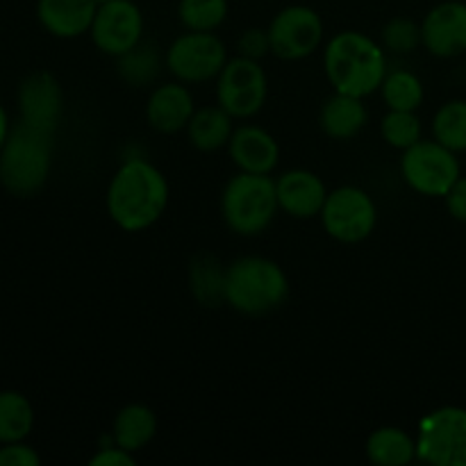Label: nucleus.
Listing matches in <instances>:
<instances>
[{
	"mask_svg": "<svg viewBox=\"0 0 466 466\" xmlns=\"http://www.w3.org/2000/svg\"><path fill=\"white\" fill-rule=\"evenodd\" d=\"M230 159L235 167L244 173H258L268 176L280 162V146L273 139L271 132L258 126H241L232 132Z\"/></svg>",
	"mask_w": 466,
	"mask_h": 466,
	"instance_id": "16",
	"label": "nucleus"
},
{
	"mask_svg": "<svg viewBox=\"0 0 466 466\" xmlns=\"http://www.w3.org/2000/svg\"><path fill=\"white\" fill-rule=\"evenodd\" d=\"M159 68H162V57L157 53V46L144 39L118 57V76L132 86L150 85L157 77Z\"/></svg>",
	"mask_w": 466,
	"mask_h": 466,
	"instance_id": "25",
	"label": "nucleus"
},
{
	"mask_svg": "<svg viewBox=\"0 0 466 466\" xmlns=\"http://www.w3.org/2000/svg\"><path fill=\"white\" fill-rule=\"evenodd\" d=\"M421 44L435 57H458L466 53V5L446 0L432 7L421 23Z\"/></svg>",
	"mask_w": 466,
	"mask_h": 466,
	"instance_id": "13",
	"label": "nucleus"
},
{
	"mask_svg": "<svg viewBox=\"0 0 466 466\" xmlns=\"http://www.w3.org/2000/svg\"><path fill=\"white\" fill-rule=\"evenodd\" d=\"M96 12V0H39L36 5L41 25L59 39H76L89 32Z\"/></svg>",
	"mask_w": 466,
	"mask_h": 466,
	"instance_id": "18",
	"label": "nucleus"
},
{
	"mask_svg": "<svg viewBox=\"0 0 466 466\" xmlns=\"http://www.w3.org/2000/svg\"><path fill=\"white\" fill-rule=\"evenodd\" d=\"M367 118L369 114L362 98L335 91V96L323 103L319 121H321L323 132L330 139L349 141L362 132V127L367 126Z\"/></svg>",
	"mask_w": 466,
	"mask_h": 466,
	"instance_id": "19",
	"label": "nucleus"
},
{
	"mask_svg": "<svg viewBox=\"0 0 466 466\" xmlns=\"http://www.w3.org/2000/svg\"><path fill=\"white\" fill-rule=\"evenodd\" d=\"M451 148L440 141H417L403 150L400 157V173L408 187L428 198H446L455 182L460 180V162Z\"/></svg>",
	"mask_w": 466,
	"mask_h": 466,
	"instance_id": "6",
	"label": "nucleus"
},
{
	"mask_svg": "<svg viewBox=\"0 0 466 466\" xmlns=\"http://www.w3.org/2000/svg\"><path fill=\"white\" fill-rule=\"evenodd\" d=\"M417 458L432 466H466V410L446 405L419 423Z\"/></svg>",
	"mask_w": 466,
	"mask_h": 466,
	"instance_id": "7",
	"label": "nucleus"
},
{
	"mask_svg": "<svg viewBox=\"0 0 466 466\" xmlns=\"http://www.w3.org/2000/svg\"><path fill=\"white\" fill-rule=\"evenodd\" d=\"M194 112V96L180 82L159 85L150 94L148 105H146V118H148L150 127L162 135H176V132L185 130Z\"/></svg>",
	"mask_w": 466,
	"mask_h": 466,
	"instance_id": "17",
	"label": "nucleus"
},
{
	"mask_svg": "<svg viewBox=\"0 0 466 466\" xmlns=\"http://www.w3.org/2000/svg\"><path fill=\"white\" fill-rule=\"evenodd\" d=\"M367 458L376 466H408L417 460V440L403 428H378L367 440Z\"/></svg>",
	"mask_w": 466,
	"mask_h": 466,
	"instance_id": "21",
	"label": "nucleus"
},
{
	"mask_svg": "<svg viewBox=\"0 0 466 466\" xmlns=\"http://www.w3.org/2000/svg\"><path fill=\"white\" fill-rule=\"evenodd\" d=\"M382 100L390 109H400V112H417L423 103V85L412 71H399L387 73L382 80Z\"/></svg>",
	"mask_w": 466,
	"mask_h": 466,
	"instance_id": "26",
	"label": "nucleus"
},
{
	"mask_svg": "<svg viewBox=\"0 0 466 466\" xmlns=\"http://www.w3.org/2000/svg\"><path fill=\"white\" fill-rule=\"evenodd\" d=\"M280 209L276 194V180L258 173H244L232 177L221 196L223 221L235 235L255 237L271 226Z\"/></svg>",
	"mask_w": 466,
	"mask_h": 466,
	"instance_id": "5",
	"label": "nucleus"
},
{
	"mask_svg": "<svg viewBox=\"0 0 466 466\" xmlns=\"http://www.w3.org/2000/svg\"><path fill=\"white\" fill-rule=\"evenodd\" d=\"M168 71L187 85L217 80L228 64L226 44L214 32H185L167 50Z\"/></svg>",
	"mask_w": 466,
	"mask_h": 466,
	"instance_id": "8",
	"label": "nucleus"
},
{
	"mask_svg": "<svg viewBox=\"0 0 466 466\" xmlns=\"http://www.w3.org/2000/svg\"><path fill=\"white\" fill-rule=\"evenodd\" d=\"M319 217L332 239L341 244H360L376 230L378 208L367 191L346 185L328 191L326 205Z\"/></svg>",
	"mask_w": 466,
	"mask_h": 466,
	"instance_id": "9",
	"label": "nucleus"
},
{
	"mask_svg": "<svg viewBox=\"0 0 466 466\" xmlns=\"http://www.w3.org/2000/svg\"><path fill=\"white\" fill-rule=\"evenodd\" d=\"M18 105H21V121L55 132L62 118V89L50 73H32L18 89Z\"/></svg>",
	"mask_w": 466,
	"mask_h": 466,
	"instance_id": "14",
	"label": "nucleus"
},
{
	"mask_svg": "<svg viewBox=\"0 0 466 466\" xmlns=\"http://www.w3.org/2000/svg\"><path fill=\"white\" fill-rule=\"evenodd\" d=\"M168 205V182L146 159H127L107 189V212L126 232L148 230L162 218Z\"/></svg>",
	"mask_w": 466,
	"mask_h": 466,
	"instance_id": "1",
	"label": "nucleus"
},
{
	"mask_svg": "<svg viewBox=\"0 0 466 466\" xmlns=\"http://www.w3.org/2000/svg\"><path fill=\"white\" fill-rule=\"evenodd\" d=\"M276 194L282 212L296 218L319 217L328 198L326 182L308 168L282 173L276 180Z\"/></svg>",
	"mask_w": 466,
	"mask_h": 466,
	"instance_id": "15",
	"label": "nucleus"
},
{
	"mask_svg": "<svg viewBox=\"0 0 466 466\" xmlns=\"http://www.w3.org/2000/svg\"><path fill=\"white\" fill-rule=\"evenodd\" d=\"M7 132H9V126H7V114H5V109L0 107V148H3L5 139H7Z\"/></svg>",
	"mask_w": 466,
	"mask_h": 466,
	"instance_id": "35",
	"label": "nucleus"
},
{
	"mask_svg": "<svg viewBox=\"0 0 466 466\" xmlns=\"http://www.w3.org/2000/svg\"><path fill=\"white\" fill-rule=\"evenodd\" d=\"M323 68L332 89L367 98L380 89L387 76L385 48L362 32H339L328 41Z\"/></svg>",
	"mask_w": 466,
	"mask_h": 466,
	"instance_id": "2",
	"label": "nucleus"
},
{
	"mask_svg": "<svg viewBox=\"0 0 466 466\" xmlns=\"http://www.w3.org/2000/svg\"><path fill=\"white\" fill-rule=\"evenodd\" d=\"M35 426V410L18 391H0V444L23 441Z\"/></svg>",
	"mask_w": 466,
	"mask_h": 466,
	"instance_id": "23",
	"label": "nucleus"
},
{
	"mask_svg": "<svg viewBox=\"0 0 466 466\" xmlns=\"http://www.w3.org/2000/svg\"><path fill=\"white\" fill-rule=\"evenodd\" d=\"M271 53L287 62H299L312 55L323 41V21L312 7L289 5L273 16L268 25Z\"/></svg>",
	"mask_w": 466,
	"mask_h": 466,
	"instance_id": "11",
	"label": "nucleus"
},
{
	"mask_svg": "<svg viewBox=\"0 0 466 466\" xmlns=\"http://www.w3.org/2000/svg\"><path fill=\"white\" fill-rule=\"evenodd\" d=\"M289 296V280L278 262L259 255L239 258L226 268V303L246 317H264Z\"/></svg>",
	"mask_w": 466,
	"mask_h": 466,
	"instance_id": "3",
	"label": "nucleus"
},
{
	"mask_svg": "<svg viewBox=\"0 0 466 466\" xmlns=\"http://www.w3.org/2000/svg\"><path fill=\"white\" fill-rule=\"evenodd\" d=\"M55 132L21 121L0 148V182L14 196H32L46 185L53 162Z\"/></svg>",
	"mask_w": 466,
	"mask_h": 466,
	"instance_id": "4",
	"label": "nucleus"
},
{
	"mask_svg": "<svg viewBox=\"0 0 466 466\" xmlns=\"http://www.w3.org/2000/svg\"><path fill=\"white\" fill-rule=\"evenodd\" d=\"M89 32L100 53L121 57L144 36V14L132 0H107L98 5Z\"/></svg>",
	"mask_w": 466,
	"mask_h": 466,
	"instance_id": "12",
	"label": "nucleus"
},
{
	"mask_svg": "<svg viewBox=\"0 0 466 466\" xmlns=\"http://www.w3.org/2000/svg\"><path fill=\"white\" fill-rule=\"evenodd\" d=\"M419 44H421V25H417L412 18H391L382 30V46L390 53L410 55L417 50Z\"/></svg>",
	"mask_w": 466,
	"mask_h": 466,
	"instance_id": "30",
	"label": "nucleus"
},
{
	"mask_svg": "<svg viewBox=\"0 0 466 466\" xmlns=\"http://www.w3.org/2000/svg\"><path fill=\"white\" fill-rule=\"evenodd\" d=\"M268 80L258 59H228L217 77V100L232 118H250L264 107Z\"/></svg>",
	"mask_w": 466,
	"mask_h": 466,
	"instance_id": "10",
	"label": "nucleus"
},
{
	"mask_svg": "<svg viewBox=\"0 0 466 466\" xmlns=\"http://www.w3.org/2000/svg\"><path fill=\"white\" fill-rule=\"evenodd\" d=\"M155 432H157V417L153 410L148 405L132 403L118 410L112 426V440L121 449L137 453L153 441Z\"/></svg>",
	"mask_w": 466,
	"mask_h": 466,
	"instance_id": "20",
	"label": "nucleus"
},
{
	"mask_svg": "<svg viewBox=\"0 0 466 466\" xmlns=\"http://www.w3.org/2000/svg\"><path fill=\"white\" fill-rule=\"evenodd\" d=\"M39 455L35 453V449L21 444V441H14V444H5L0 449V466H39Z\"/></svg>",
	"mask_w": 466,
	"mask_h": 466,
	"instance_id": "32",
	"label": "nucleus"
},
{
	"mask_svg": "<svg viewBox=\"0 0 466 466\" xmlns=\"http://www.w3.org/2000/svg\"><path fill=\"white\" fill-rule=\"evenodd\" d=\"M96 3H98V5H100V3H107V0H96Z\"/></svg>",
	"mask_w": 466,
	"mask_h": 466,
	"instance_id": "36",
	"label": "nucleus"
},
{
	"mask_svg": "<svg viewBox=\"0 0 466 466\" xmlns=\"http://www.w3.org/2000/svg\"><path fill=\"white\" fill-rule=\"evenodd\" d=\"M382 139L391 148L408 150L417 141H421V121L417 112H400V109H390L380 123Z\"/></svg>",
	"mask_w": 466,
	"mask_h": 466,
	"instance_id": "29",
	"label": "nucleus"
},
{
	"mask_svg": "<svg viewBox=\"0 0 466 466\" xmlns=\"http://www.w3.org/2000/svg\"><path fill=\"white\" fill-rule=\"evenodd\" d=\"M135 455L116 444L109 446V449H100L98 453L89 460L91 466H135Z\"/></svg>",
	"mask_w": 466,
	"mask_h": 466,
	"instance_id": "33",
	"label": "nucleus"
},
{
	"mask_svg": "<svg viewBox=\"0 0 466 466\" xmlns=\"http://www.w3.org/2000/svg\"><path fill=\"white\" fill-rule=\"evenodd\" d=\"M177 16L187 30L214 32L228 16V0H180Z\"/></svg>",
	"mask_w": 466,
	"mask_h": 466,
	"instance_id": "28",
	"label": "nucleus"
},
{
	"mask_svg": "<svg viewBox=\"0 0 466 466\" xmlns=\"http://www.w3.org/2000/svg\"><path fill=\"white\" fill-rule=\"evenodd\" d=\"M446 208H449L451 217L466 223V177L460 176V180L455 182L453 189L446 194Z\"/></svg>",
	"mask_w": 466,
	"mask_h": 466,
	"instance_id": "34",
	"label": "nucleus"
},
{
	"mask_svg": "<svg viewBox=\"0 0 466 466\" xmlns=\"http://www.w3.org/2000/svg\"><path fill=\"white\" fill-rule=\"evenodd\" d=\"M271 50V39H268V30H259V27H250L239 36V55L241 57L259 59Z\"/></svg>",
	"mask_w": 466,
	"mask_h": 466,
	"instance_id": "31",
	"label": "nucleus"
},
{
	"mask_svg": "<svg viewBox=\"0 0 466 466\" xmlns=\"http://www.w3.org/2000/svg\"><path fill=\"white\" fill-rule=\"evenodd\" d=\"M187 132H189V141L194 148L203 150V153H212V150L230 144L235 127H232L230 114L218 105V107L196 109L189 126H187Z\"/></svg>",
	"mask_w": 466,
	"mask_h": 466,
	"instance_id": "22",
	"label": "nucleus"
},
{
	"mask_svg": "<svg viewBox=\"0 0 466 466\" xmlns=\"http://www.w3.org/2000/svg\"><path fill=\"white\" fill-rule=\"evenodd\" d=\"M191 291L203 305L226 303V268H221L217 258L203 253L191 264Z\"/></svg>",
	"mask_w": 466,
	"mask_h": 466,
	"instance_id": "24",
	"label": "nucleus"
},
{
	"mask_svg": "<svg viewBox=\"0 0 466 466\" xmlns=\"http://www.w3.org/2000/svg\"><path fill=\"white\" fill-rule=\"evenodd\" d=\"M432 137L453 153L466 150V100H451L432 118Z\"/></svg>",
	"mask_w": 466,
	"mask_h": 466,
	"instance_id": "27",
	"label": "nucleus"
}]
</instances>
